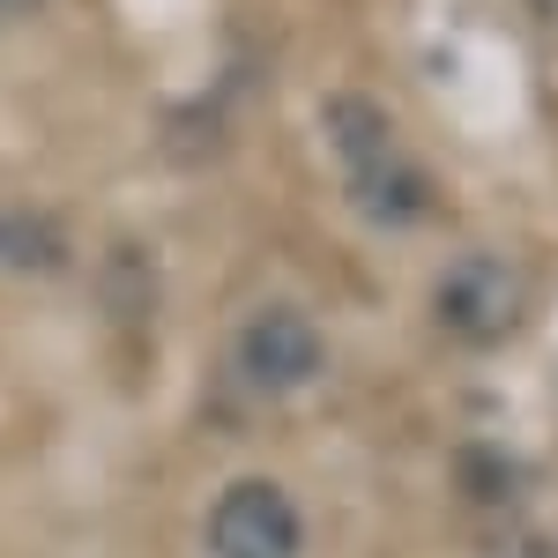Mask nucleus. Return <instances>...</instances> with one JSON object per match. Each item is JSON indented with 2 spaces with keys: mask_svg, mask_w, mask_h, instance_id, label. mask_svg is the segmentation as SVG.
<instances>
[{
  "mask_svg": "<svg viewBox=\"0 0 558 558\" xmlns=\"http://www.w3.org/2000/svg\"><path fill=\"white\" fill-rule=\"evenodd\" d=\"M328 128L343 142V165H350V194H357V209L387 223V231H402V223H425L432 209V179L395 149V134L387 120L365 105V97H336L328 105Z\"/></svg>",
  "mask_w": 558,
  "mask_h": 558,
  "instance_id": "f257e3e1",
  "label": "nucleus"
},
{
  "mask_svg": "<svg viewBox=\"0 0 558 558\" xmlns=\"http://www.w3.org/2000/svg\"><path fill=\"white\" fill-rule=\"evenodd\" d=\"M521 313H529V283H521L514 260H499V254L454 260L447 283H439V320L462 343H507L521 328Z\"/></svg>",
  "mask_w": 558,
  "mask_h": 558,
  "instance_id": "f03ea898",
  "label": "nucleus"
},
{
  "mask_svg": "<svg viewBox=\"0 0 558 558\" xmlns=\"http://www.w3.org/2000/svg\"><path fill=\"white\" fill-rule=\"evenodd\" d=\"M209 551L216 558H299V507L283 499V484H268V476L231 484L209 514Z\"/></svg>",
  "mask_w": 558,
  "mask_h": 558,
  "instance_id": "7ed1b4c3",
  "label": "nucleus"
},
{
  "mask_svg": "<svg viewBox=\"0 0 558 558\" xmlns=\"http://www.w3.org/2000/svg\"><path fill=\"white\" fill-rule=\"evenodd\" d=\"M320 373V328L291 313V305H268L239 328V380L260 395H291Z\"/></svg>",
  "mask_w": 558,
  "mask_h": 558,
  "instance_id": "20e7f679",
  "label": "nucleus"
},
{
  "mask_svg": "<svg viewBox=\"0 0 558 558\" xmlns=\"http://www.w3.org/2000/svg\"><path fill=\"white\" fill-rule=\"evenodd\" d=\"M68 260V239L60 223L38 209H0V268L8 276H52Z\"/></svg>",
  "mask_w": 558,
  "mask_h": 558,
  "instance_id": "39448f33",
  "label": "nucleus"
},
{
  "mask_svg": "<svg viewBox=\"0 0 558 558\" xmlns=\"http://www.w3.org/2000/svg\"><path fill=\"white\" fill-rule=\"evenodd\" d=\"M23 15H38V0H0V31H8V23H23Z\"/></svg>",
  "mask_w": 558,
  "mask_h": 558,
  "instance_id": "423d86ee",
  "label": "nucleus"
},
{
  "mask_svg": "<svg viewBox=\"0 0 558 558\" xmlns=\"http://www.w3.org/2000/svg\"><path fill=\"white\" fill-rule=\"evenodd\" d=\"M529 8H536V15H544V23L558 31V0H529Z\"/></svg>",
  "mask_w": 558,
  "mask_h": 558,
  "instance_id": "0eeeda50",
  "label": "nucleus"
}]
</instances>
